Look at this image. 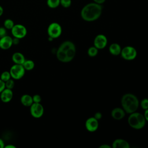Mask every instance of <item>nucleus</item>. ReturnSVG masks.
Returning a JSON list of instances; mask_svg holds the SVG:
<instances>
[{"instance_id": "obj_1", "label": "nucleus", "mask_w": 148, "mask_h": 148, "mask_svg": "<svg viewBox=\"0 0 148 148\" xmlns=\"http://www.w3.org/2000/svg\"><path fill=\"white\" fill-rule=\"evenodd\" d=\"M76 51L75 44L71 41L66 40L60 45L56 51V57L60 62H69L75 57Z\"/></svg>"}, {"instance_id": "obj_2", "label": "nucleus", "mask_w": 148, "mask_h": 148, "mask_svg": "<svg viewBox=\"0 0 148 148\" xmlns=\"http://www.w3.org/2000/svg\"><path fill=\"white\" fill-rule=\"evenodd\" d=\"M102 12V5L91 2L83 7L80 12V16L84 21L91 22L97 20L101 16Z\"/></svg>"}, {"instance_id": "obj_3", "label": "nucleus", "mask_w": 148, "mask_h": 148, "mask_svg": "<svg viewBox=\"0 0 148 148\" xmlns=\"http://www.w3.org/2000/svg\"><path fill=\"white\" fill-rule=\"evenodd\" d=\"M121 105L125 112L128 114L136 112L139 105L138 98L131 93H127L123 95L121 99Z\"/></svg>"}, {"instance_id": "obj_4", "label": "nucleus", "mask_w": 148, "mask_h": 148, "mask_svg": "<svg viewBox=\"0 0 148 148\" xmlns=\"http://www.w3.org/2000/svg\"><path fill=\"white\" fill-rule=\"evenodd\" d=\"M146 119L143 114L134 112L130 114L128 118V123L131 127L135 130L143 128L146 125Z\"/></svg>"}, {"instance_id": "obj_5", "label": "nucleus", "mask_w": 148, "mask_h": 148, "mask_svg": "<svg viewBox=\"0 0 148 148\" xmlns=\"http://www.w3.org/2000/svg\"><path fill=\"white\" fill-rule=\"evenodd\" d=\"M25 71L23 65L16 64H14L9 69L11 77L14 80L21 79L24 76Z\"/></svg>"}, {"instance_id": "obj_6", "label": "nucleus", "mask_w": 148, "mask_h": 148, "mask_svg": "<svg viewBox=\"0 0 148 148\" xmlns=\"http://www.w3.org/2000/svg\"><path fill=\"white\" fill-rule=\"evenodd\" d=\"M47 32L49 37H50L53 39L58 38L62 34V27L58 23H51L47 27Z\"/></svg>"}, {"instance_id": "obj_7", "label": "nucleus", "mask_w": 148, "mask_h": 148, "mask_svg": "<svg viewBox=\"0 0 148 148\" xmlns=\"http://www.w3.org/2000/svg\"><path fill=\"white\" fill-rule=\"evenodd\" d=\"M120 55L123 59L131 61L134 60L136 57L137 51L135 47L131 46H127L121 49Z\"/></svg>"}, {"instance_id": "obj_8", "label": "nucleus", "mask_w": 148, "mask_h": 148, "mask_svg": "<svg viewBox=\"0 0 148 148\" xmlns=\"http://www.w3.org/2000/svg\"><path fill=\"white\" fill-rule=\"evenodd\" d=\"M11 33L13 37L18 38L20 39L24 38L27 34V28L23 24H14L11 29Z\"/></svg>"}, {"instance_id": "obj_9", "label": "nucleus", "mask_w": 148, "mask_h": 148, "mask_svg": "<svg viewBox=\"0 0 148 148\" xmlns=\"http://www.w3.org/2000/svg\"><path fill=\"white\" fill-rule=\"evenodd\" d=\"M29 112L31 115L35 118L39 119L42 117L44 113V108L40 103L33 102L29 106Z\"/></svg>"}, {"instance_id": "obj_10", "label": "nucleus", "mask_w": 148, "mask_h": 148, "mask_svg": "<svg viewBox=\"0 0 148 148\" xmlns=\"http://www.w3.org/2000/svg\"><path fill=\"white\" fill-rule=\"evenodd\" d=\"M108 43V39L105 35L99 34L97 35L94 40V46L98 49L105 48Z\"/></svg>"}, {"instance_id": "obj_11", "label": "nucleus", "mask_w": 148, "mask_h": 148, "mask_svg": "<svg viewBox=\"0 0 148 148\" xmlns=\"http://www.w3.org/2000/svg\"><path fill=\"white\" fill-rule=\"evenodd\" d=\"M85 127L89 132L95 131L99 127V122L94 117H91L87 119L85 123Z\"/></svg>"}, {"instance_id": "obj_12", "label": "nucleus", "mask_w": 148, "mask_h": 148, "mask_svg": "<svg viewBox=\"0 0 148 148\" xmlns=\"http://www.w3.org/2000/svg\"><path fill=\"white\" fill-rule=\"evenodd\" d=\"M13 38L5 35L0 38V48L2 50H8L13 46Z\"/></svg>"}, {"instance_id": "obj_13", "label": "nucleus", "mask_w": 148, "mask_h": 148, "mask_svg": "<svg viewBox=\"0 0 148 148\" xmlns=\"http://www.w3.org/2000/svg\"><path fill=\"white\" fill-rule=\"evenodd\" d=\"M13 97V92L12 90L5 88L0 93V99L3 103H8L11 101Z\"/></svg>"}, {"instance_id": "obj_14", "label": "nucleus", "mask_w": 148, "mask_h": 148, "mask_svg": "<svg viewBox=\"0 0 148 148\" xmlns=\"http://www.w3.org/2000/svg\"><path fill=\"white\" fill-rule=\"evenodd\" d=\"M125 115V112L123 108H115L111 112V116L114 120H120L124 117Z\"/></svg>"}, {"instance_id": "obj_15", "label": "nucleus", "mask_w": 148, "mask_h": 148, "mask_svg": "<svg viewBox=\"0 0 148 148\" xmlns=\"http://www.w3.org/2000/svg\"><path fill=\"white\" fill-rule=\"evenodd\" d=\"M25 60L24 54L20 52H15L12 56V60L14 64L23 65Z\"/></svg>"}, {"instance_id": "obj_16", "label": "nucleus", "mask_w": 148, "mask_h": 148, "mask_svg": "<svg viewBox=\"0 0 148 148\" xmlns=\"http://www.w3.org/2000/svg\"><path fill=\"white\" fill-rule=\"evenodd\" d=\"M113 148H130V144L127 141L123 139H116L112 143Z\"/></svg>"}, {"instance_id": "obj_17", "label": "nucleus", "mask_w": 148, "mask_h": 148, "mask_svg": "<svg viewBox=\"0 0 148 148\" xmlns=\"http://www.w3.org/2000/svg\"><path fill=\"white\" fill-rule=\"evenodd\" d=\"M20 102L23 106L29 107L34 102L32 97L29 94H24L20 98Z\"/></svg>"}, {"instance_id": "obj_18", "label": "nucleus", "mask_w": 148, "mask_h": 148, "mask_svg": "<svg viewBox=\"0 0 148 148\" xmlns=\"http://www.w3.org/2000/svg\"><path fill=\"white\" fill-rule=\"evenodd\" d=\"M109 51L111 54L113 56H118L120 54L121 47L118 43H113L109 46Z\"/></svg>"}, {"instance_id": "obj_19", "label": "nucleus", "mask_w": 148, "mask_h": 148, "mask_svg": "<svg viewBox=\"0 0 148 148\" xmlns=\"http://www.w3.org/2000/svg\"><path fill=\"white\" fill-rule=\"evenodd\" d=\"M23 66H24L25 71H31L35 67V63L31 60H25L23 64Z\"/></svg>"}, {"instance_id": "obj_20", "label": "nucleus", "mask_w": 148, "mask_h": 148, "mask_svg": "<svg viewBox=\"0 0 148 148\" xmlns=\"http://www.w3.org/2000/svg\"><path fill=\"white\" fill-rule=\"evenodd\" d=\"M46 4L51 9H56L60 5V0H47Z\"/></svg>"}, {"instance_id": "obj_21", "label": "nucleus", "mask_w": 148, "mask_h": 148, "mask_svg": "<svg viewBox=\"0 0 148 148\" xmlns=\"http://www.w3.org/2000/svg\"><path fill=\"white\" fill-rule=\"evenodd\" d=\"M14 24H14L13 20L10 18H6V20H5V21L3 22V27L6 29L11 30V29L13 28V27L14 26Z\"/></svg>"}, {"instance_id": "obj_22", "label": "nucleus", "mask_w": 148, "mask_h": 148, "mask_svg": "<svg viewBox=\"0 0 148 148\" xmlns=\"http://www.w3.org/2000/svg\"><path fill=\"white\" fill-rule=\"evenodd\" d=\"M98 53V49L97 47H95L94 46L89 47L87 50V54L88 56L91 57H95L97 55Z\"/></svg>"}, {"instance_id": "obj_23", "label": "nucleus", "mask_w": 148, "mask_h": 148, "mask_svg": "<svg viewBox=\"0 0 148 148\" xmlns=\"http://www.w3.org/2000/svg\"><path fill=\"white\" fill-rule=\"evenodd\" d=\"M10 78H12L10 73L9 71H3V72H2V73L1 74V76H0V79L2 80H3L4 82H6Z\"/></svg>"}, {"instance_id": "obj_24", "label": "nucleus", "mask_w": 148, "mask_h": 148, "mask_svg": "<svg viewBox=\"0 0 148 148\" xmlns=\"http://www.w3.org/2000/svg\"><path fill=\"white\" fill-rule=\"evenodd\" d=\"M5 83V88L12 90L14 87V84H15L14 80L12 78H10Z\"/></svg>"}, {"instance_id": "obj_25", "label": "nucleus", "mask_w": 148, "mask_h": 148, "mask_svg": "<svg viewBox=\"0 0 148 148\" xmlns=\"http://www.w3.org/2000/svg\"><path fill=\"white\" fill-rule=\"evenodd\" d=\"M72 0H60V5L64 8H68L71 6Z\"/></svg>"}, {"instance_id": "obj_26", "label": "nucleus", "mask_w": 148, "mask_h": 148, "mask_svg": "<svg viewBox=\"0 0 148 148\" xmlns=\"http://www.w3.org/2000/svg\"><path fill=\"white\" fill-rule=\"evenodd\" d=\"M140 106L141 108L144 109V110H146L147 109H148V98H143L141 102H140Z\"/></svg>"}, {"instance_id": "obj_27", "label": "nucleus", "mask_w": 148, "mask_h": 148, "mask_svg": "<svg viewBox=\"0 0 148 148\" xmlns=\"http://www.w3.org/2000/svg\"><path fill=\"white\" fill-rule=\"evenodd\" d=\"M33 102L35 103H40L42 101V97L39 94H35L32 96Z\"/></svg>"}, {"instance_id": "obj_28", "label": "nucleus", "mask_w": 148, "mask_h": 148, "mask_svg": "<svg viewBox=\"0 0 148 148\" xmlns=\"http://www.w3.org/2000/svg\"><path fill=\"white\" fill-rule=\"evenodd\" d=\"M6 30L4 27H0V38L6 35Z\"/></svg>"}, {"instance_id": "obj_29", "label": "nucleus", "mask_w": 148, "mask_h": 148, "mask_svg": "<svg viewBox=\"0 0 148 148\" xmlns=\"http://www.w3.org/2000/svg\"><path fill=\"white\" fill-rule=\"evenodd\" d=\"M5 88V83L0 79V93Z\"/></svg>"}, {"instance_id": "obj_30", "label": "nucleus", "mask_w": 148, "mask_h": 148, "mask_svg": "<svg viewBox=\"0 0 148 148\" xmlns=\"http://www.w3.org/2000/svg\"><path fill=\"white\" fill-rule=\"evenodd\" d=\"M96 119H97L98 120H99L101 117H102V114L100 112H97L95 113L94 116Z\"/></svg>"}, {"instance_id": "obj_31", "label": "nucleus", "mask_w": 148, "mask_h": 148, "mask_svg": "<svg viewBox=\"0 0 148 148\" xmlns=\"http://www.w3.org/2000/svg\"><path fill=\"white\" fill-rule=\"evenodd\" d=\"M19 42H20V39L13 37V45H17L19 43Z\"/></svg>"}, {"instance_id": "obj_32", "label": "nucleus", "mask_w": 148, "mask_h": 148, "mask_svg": "<svg viewBox=\"0 0 148 148\" xmlns=\"http://www.w3.org/2000/svg\"><path fill=\"white\" fill-rule=\"evenodd\" d=\"M145 110V112H144L143 116H144V117H145L146 120L147 121H148V109H146V110Z\"/></svg>"}, {"instance_id": "obj_33", "label": "nucleus", "mask_w": 148, "mask_h": 148, "mask_svg": "<svg viewBox=\"0 0 148 148\" xmlns=\"http://www.w3.org/2000/svg\"><path fill=\"white\" fill-rule=\"evenodd\" d=\"M105 1L106 0H93L94 2H95V3L100 4V5L103 4L105 2Z\"/></svg>"}, {"instance_id": "obj_34", "label": "nucleus", "mask_w": 148, "mask_h": 148, "mask_svg": "<svg viewBox=\"0 0 148 148\" xmlns=\"http://www.w3.org/2000/svg\"><path fill=\"white\" fill-rule=\"evenodd\" d=\"M4 147H5V142L1 138H0V148H4Z\"/></svg>"}, {"instance_id": "obj_35", "label": "nucleus", "mask_w": 148, "mask_h": 148, "mask_svg": "<svg viewBox=\"0 0 148 148\" xmlns=\"http://www.w3.org/2000/svg\"><path fill=\"white\" fill-rule=\"evenodd\" d=\"M99 147H100V148H110L111 146L107 144H103V145L99 146Z\"/></svg>"}, {"instance_id": "obj_36", "label": "nucleus", "mask_w": 148, "mask_h": 148, "mask_svg": "<svg viewBox=\"0 0 148 148\" xmlns=\"http://www.w3.org/2000/svg\"><path fill=\"white\" fill-rule=\"evenodd\" d=\"M5 148H16V146L13 145H5Z\"/></svg>"}, {"instance_id": "obj_37", "label": "nucleus", "mask_w": 148, "mask_h": 148, "mask_svg": "<svg viewBox=\"0 0 148 148\" xmlns=\"http://www.w3.org/2000/svg\"><path fill=\"white\" fill-rule=\"evenodd\" d=\"M3 12H4V10H3V7L0 5V17L2 16V14L3 13Z\"/></svg>"}]
</instances>
